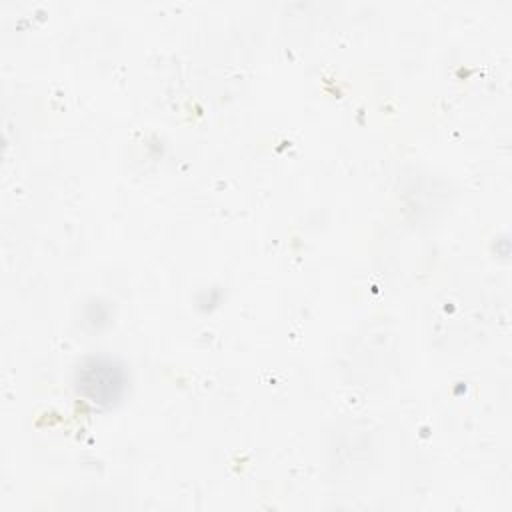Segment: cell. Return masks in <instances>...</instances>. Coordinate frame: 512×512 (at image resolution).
<instances>
[{"label":"cell","instance_id":"cell-1","mask_svg":"<svg viewBox=\"0 0 512 512\" xmlns=\"http://www.w3.org/2000/svg\"><path fill=\"white\" fill-rule=\"evenodd\" d=\"M122 386V372L106 360H92L84 366L80 376V388L92 402H114L120 396Z\"/></svg>","mask_w":512,"mask_h":512}]
</instances>
